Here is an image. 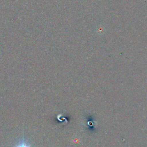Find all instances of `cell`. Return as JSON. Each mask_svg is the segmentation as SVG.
<instances>
[{
    "instance_id": "6da1fadb",
    "label": "cell",
    "mask_w": 147,
    "mask_h": 147,
    "mask_svg": "<svg viewBox=\"0 0 147 147\" xmlns=\"http://www.w3.org/2000/svg\"><path fill=\"white\" fill-rule=\"evenodd\" d=\"M16 147H30L29 145H28L26 143L24 142H22L21 143L19 144Z\"/></svg>"
}]
</instances>
